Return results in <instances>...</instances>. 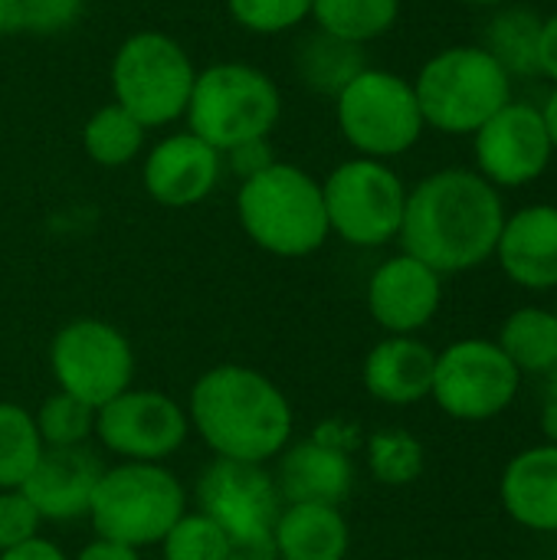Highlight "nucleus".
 <instances>
[{"instance_id": "f257e3e1", "label": "nucleus", "mask_w": 557, "mask_h": 560, "mask_svg": "<svg viewBox=\"0 0 557 560\" xmlns=\"http://www.w3.org/2000/svg\"><path fill=\"white\" fill-rule=\"evenodd\" d=\"M506 223L499 187L479 171L446 167L407 190L401 246L440 276H456L496 256Z\"/></svg>"}, {"instance_id": "f03ea898", "label": "nucleus", "mask_w": 557, "mask_h": 560, "mask_svg": "<svg viewBox=\"0 0 557 560\" xmlns=\"http://www.w3.org/2000/svg\"><path fill=\"white\" fill-rule=\"evenodd\" d=\"M190 430L213 459L266 466L292 443L295 413L282 387L256 368L217 364L204 371L187 400Z\"/></svg>"}, {"instance_id": "7ed1b4c3", "label": "nucleus", "mask_w": 557, "mask_h": 560, "mask_svg": "<svg viewBox=\"0 0 557 560\" xmlns=\"http://www.w3.org/2000/svg\"><path fill=\"white\" fill-rule=\"evenodd\" d=\"M236 217L243 233L269 256L302 259L332 236L322 184L295 164H269L240 184Z\"/></svg>"}, {"instance_id": "20e7f679", "label": "nucleus", "mask_w": 557, "mask_h": 560, "mask_svg": "<svg viewBox=\"0 0 557 560\" xmlns=\"http://www.w3.org/2000/svg\"><path fill=\"white\" fill-rule=\"evenodd\" d=\"M187 512V489L164 463H115L105 466L92 502L89 525L95 538L154 548Z\"/></svg>"}, {"instance_id": "39448f33", "label": "nucleus", "mask_w": 557, "mask_h": 560, "mask_svg": "<svg viewBox=\"0 0 557 560\" xmlns=\"http://www.w3.org/2000/svg\"><path fill=\"white\" fill-rule=\"evenodd\" d=\"M414 92L423 125L443 135H476L512 102V75L483 46H450L423 62Z\"/></svg>"}, {"instance_id": "423d86ee", "label": "nucleus", "mask_w": 557, "mask_h": 560, "mask_svg": "<svg viewBox=\"0 0 557 560\" xmlns=\"http://www.w3.org/2000/svg\"><path fill=\"white\" fill-rule=\"evenodd\" d=\"M187 125L220 154L250 138H269L282 115L279 85L256 66L246 62H217L197 72Z\"/></svg>"}, {"instance_id": "0eeeda50", "label": "nucleus", "mask_w": 557, "mask_h": 560, "mask_svg": "<svg viewBox=\"0 0 557 560\" xmlns=\"http://www.w3.org/2000/svg\"><path fill=\"white\" fill-rule=\"evenodd\" d=\"M197 69L187 49L167 33L128 36L112 59L115 102L144 128H161L187 112Z\"/></svg>"}, {"instance_id": "6e6552de", "label": "nucleus", "mask_w": 557, "mask_h": 560, "mask_svg": "<svg viewBox=\"0 0 557 560\" xmlns=\"http://www.w3.org/2000/svg\"><path fill=\"white\" fill-rule=\"evenodd\" d=\"M335 118L345 141L374 161L410 151L423 135L414 82L371 66L335 95Z\"/></svg>"}, {"instance_id": "1a4fd4ad", "label": "nucleus", "mask_w": 557, "mask_h": 560, "mask_svg": "<svg viewBox=\"0 0 557 560\" xmlns=\"http://www.w3.org/2000/svg\"><path fill=\"white\" fill-rule=\"evenodd\" d=\"M328 230L351 246L374 249L401 236L407 187L384 161L351 158L322 180Z\"/></svg>"}, {"instance_id": "9d476101", "label": "nucleus", "mask_w": 557, "mask_h": 560, "mask_svg": "<svg viewBox=\"0 0 557 560\" xmlns=\"http://www.w3.org/2000/svg\"><path fill=\"white\" fill-rule=\"evenodd\" d=\"M279 502L266 466L213 459L197 479V512L210 515L227 532L233 560H276L272 525Z\"/></svg>"}, {"instance_id": "9b49d317", "label": "nucleus", "mask_w": 557, "mask_h": 560, "mask_svg": "<svg viewBox=\"0 0 557 560\" xmlns=\"http://www.w3.org/2000/svg\"><path fill=\"white\" fill-rule=\"evenodd\" d=\"M519 387V368L489 338H463L437 351L430 397L460 423L496 420L515 404Z\"/></svg>"}, {"instance_id": "f8f14e48", "label": "nucleus", "mask_w": 557, "mask_h": 560, "mask_svg": "<svg viewBox=\"0 0 557 560\" xmlns=\"http://www.w3.org/2000/svg\"><path fill=\"white\" fill-rule=\"evenodd\" d=\"M49 371L56 390L98 410L131 387L135 348L125 331L102 318H72L49 345Z\"/></svg>"}, {"instance_id": "ddd939ff", "label": "nucleus", "mask_w": 557, "mask_h": 560, "mask_svg": "<svg viewBox=\"0 0 557 560\" xmlns=\"http://www.w3.org/2000/svg\"><path fill=\"white\" fill-rule=\"evenodd\" d=\"M187 433L184 404L161 390L128 387L95 410V440L118 463H167Z\"/></svg>"}, {"instance_id": "4468645a", "label": "nucleus", "mask_w": 557, "mask_h": 560, "mask_svg": "<svg viewBox=\"0 0 557 560\" xmlns=\"http://www.w3.org/2000/svg\"><path fill=\"white\" fill-rule=\"evenodd\" d=\"M476 167L492 187H525L538 180L555 154L542 108L509 102L476 135Z\"/></svg>"}, {"instance_id": "2eb2a0df", "label": "nucleus", "mask_w": 557, "mask_h": 560, "mask_svg": "<svg viewBox=\"0 0 557 560\" xmlns=\"http://www.w3.org/2000/svg\"><path fill=\"white\" fill-rule=\"evenodd\" d=\"M443 302V276L401 253L384 259L368 282V312L387 335L423 331Z\"/></svg>"}, {"instance_id": "dca6fc26", "label": "nucleus", "mask_w": 557, "mask_h": 560, "mask_svg": "<svg viewBox=\"0 0 557 560\" xmlns=\"http://www.w3.org/2000/svg\"><path fill=\"white\" fill-rule=\"evenodd\" d=\"M220 174H223V154L210 148L204 138H197L194 131L161 138L148 151L141 167L148 197L171 210H184L207 200L220 184Z\"/></svg>"}, {"instance_id": "f3484780", "label": "nucleus", "mask_w": 557, "mask_h": 560, "mask_svg": "<svg viewBox=\"0 0 557 560\" xmlns=\"http://www.w3.org/2000/svg\"><path fill=\"white\" fill-rule=\"evenodd\" d=\"M272 482L286 505H335V509H341V502L355 489V463L345 446L315 433L312 440L289 443L279 453Z\"/></svg>"}, {"instance_id": "a211bd4d", "label": "nucleus", "mask_w": 557, "mask_h": 560, "mask_svg": "<svg viewBox=\"0 0 557 560\" xmlns=\"http://www.w3.org/2000/svg\"><path fill=\"white\" fill-rule=\"evenodd\" d=\"M102 463L89 446L72 450H46L30 479L20 486L33 502L43 522H79L89 515V502L95 482L102 476Z\"/></svg>"}, {"instance_id": "6ab92c4d", "label": "nucleus", "mask_w": 557, "mask_h": 560, "mask_svg": "<svg viewBox=\"0 0 557 560\" xmlns=\"http://www.w3.org/2000/svg\"><path fill=\"white\" fill-rule=\"evenodd\" d=\"M496 259L509 282L529 292L557 289V207L532 203L506 217Z\"/></svg>"}, {"instance_id": "aec40b11", "label": "nucleus", "mask_w": 557, "mask_h": 560, "mask_svg": "<svg viewBox=\"0 0 557 560\" xmlns=\"http://www.w3.org/2000/svg\"><path fill=\"white\" fill-rule=\"evenodd\" d=\"M433 368L437 351L427 341L417 335H387L368 351L361 381L374 400L387 407H414L430 397Z\"/></svg>"}, {"instance_id": "412c9836", "label": "nucleus", "mask_w": 557, "mask_h": 560, "mask_svg": "<svg viewBox=\"0 0 557 560\" xmlns=\"http://www.w3.org/2000/svg\"><path fill=\"white\" fill-rule=\"evenodd\" d=\"M506 515L535 535H557V446L538 443L509 459L499 482Z\"/></svg>"}, {"instance_id": "4be33fe9", "label": "nucleus", "mask_w": 557, "mask_h": 560, "mask_svg": "<svg viewBox=\"0 0 557 560\" xmlns=\"http://www.w3.org/2000/svg\"><path fill=\"white\" fill-rule=\"evenodd\" d=\"M276 560H345L351 528L335 505H286L272 525Z\"/></svg>"}, {"instance_id": "5701e85b", "label": "nucleus", "mask_w": 557, "mask_h": 560, "mask_svg": "<svg viewBox=\"0 0 557 560\" xmlns=\"http://www.w3.org/2000/svg\"><path fill=\"white\" fill-rule=\"evenodd\" d=\"M364 69H368V59L358 43L338 39L322 30L305 36L295 49V72H299L302 85H309L312 92L332 95V98Z\"/></svg>"}, {"instance_id": "b1692460", "label": "nucleus", "mask_w": 557, "mask_h": 560, "mask_svg": "<svg viewBox=\"0 0 557 560\" xmlns=\"http://www.w3.org/2000/svg\"><path fill=\"white\" fill-rule=\"evenodd\" d=\"M496 345L519 368V374L545 377L557 364V315L538 305L515 308L502 322Z\"/></svg>"}, {"instance_id": "393cba45", "label": "nucleus", "mask_w": 557, "mask_h": 560, "mask_svg": "<svg viewBox=\"0 0 557 560\" xmlns=\"http://www.w3.org/2000/svg\"><path fill=\"white\" fill-rule=\"evenodd\" d=\"M538 33L542 16L529 7H506L486 26L483 49L515 79L538 72Z\"/></svg>"}, {"instance_id": "a878e982", "label": "nucleus", "mask_w": 557, "mask_h": 560, "mask_svg": "<svg viewBox=\"0 0 557 560\" xmlns=\"http://www.w3.org/2000/svg\"><path fill=\"white\" fill-rule=\"evenodd\" d=\"M144 125L135 121L118 102H108L82 125V148L98 167H125L144 148Z\"/></svg>"}, {"instance_id": "bb28decb", "label": "nucleus", "mask_w": 557, "mask_h": 560, "mask_svg": "<svg viewBox=\"0 0 557 560\" xmlns=\"http://www.w3.org/2000/svg\"><path fill=\"white\" fill-rule=\"evenodd\" d=\"M401 13V0H312V16L322 33L348 43H371L384 36Z\"/></svg>"}, {"instance_id": "cd10ccee", "label": "nucleus", "mask_w": 557, "mask_h": 560, "mask_svg": "<svg viewBox=\"0 0 557 560\" xmlns=\"http://www.w3.org/2000/svg\"><path fill=\"white\" fill-rule=\"evenodd\" d=\"M43 453L46 446L39 440L33 413L20 404L0 400V492L20 489Z\"/></svg>"}, {"instance_id": "c85d7f7f", "label": "nucleus", "mask_w": 557, "mask_h": 560, "mask_svg": "<svg viewBox=\"0 0 557 560\" xmlns=\"http://www.w3.org/2000/svg\"><path fill=\"white\" fill-rule=\"evenodd\" d=\"M423 443L407 430H378L368 440V469L387 489L414 486L423 472Z\"/></svg>"}, {"instance_id": "c756f323", "label": "nucleus", "mask_w": 557, "mask_h": 560, "mask_svg": "<svg viewBox=\"0 0 557 560\" xmlns=\"http://www.w3.org/2000/svg\"><path fill=\"white\" fill-rule=\"evenodd\" d=\"M39 440L46 450H72L85 446L95 436V407L76 400L72 394H49L33 413Z\"/></svg>"}, {"instance_id": "7c9ffc66", "label": "nucleus", "mask_w": 557, "mask_h": 560, "mask_svg": "<svg viewBox=\"0 0 557 560\" xmlns=\"http://www.w3.org/2000/svg\"><path fill=\"white\" fill-rule=\"evenodd\" d=\"M164 560H233L227 532L204 512H184L161 541Z\"/></svg>"}, {"instance_id": "2f4dec72", "label": "nucleus", "mask_w": 557, "mask_h": 560, "mask_svg": "<svg viewBox=\"0 0 557 560\" xmlns=\"http://www.w3.org/2000/svg\"><path fill=\"white\" fill-rule=\"evenodd\" d=\"M227 10L243 30L276 36L312 16V0H227Z\"/></svg>"}, {"instance_id": "473e14b6", "label": "nucleus", "mask_w": 557, "mask_h": 560, "mask_svg": "<svg viewBox=\"0 0 557 560\" xmlns=\"http://www.w3.org/2000/svg\"><path fill=\"white\" fill-rule=\"evenodd\" d=\"M39 512L23 495V489H3L0 492V551H10L30 538L39 535Z\"/></svg>"}, {"instance_id": "72a5a7b5", "label": "nucleus", "mask_w": 557, "mask_h": 560, "mask_svg": "<svg viewBox=\"0 0 557 560\" xmlns=\"http://www.w3.org/2000/svg\"><path fill=\"white\" fill-rule=\"evenodd\" d=\"M82 10H85V0H23L20 30L39 33V36L66 33L76 26Z\"/></svg>"}, {"instance_id": "f704fd0d", "label": "nucleus", "mask_w": 557, "mask_h": 560, "mask_svg": "<svg viewBox=\"0 0 557 560\" xmlns=\"http://www.w3.org/2000/svg\"><path fill=\"white\" fill-rule=\"evenodd\" d=\"M223 164H227L240 180H250V177H256L259 171H266L269 164H276L272 144H269V138L240 141V144H233L230 151H223Z\"/></svg>"}, {"instance_id": "c9c22d12", "label": "nucleus", "mask_w": 557, "mask_h": 560, "mask_svg": "<svg viewBox=\"0 0 557 560\" xmlns=\"http://www.w3.org/2000/svg\"><path fill=\"white\" fill-rule=\"evenodd\" d=\"M0 560H69V558H66V551H62L56 541H49V538L36 535V538H30V541L16 545V548H10V551H0Z\"/></svg>"}, {"instance_id": "e433bc0d", "label": "nucleus", "mask_w": 557, "mask_h": 560, "mask_svg": "<svg viewBox=\"0 0 557 560\" xmlns=\"http://www.w3.org/2000/svg\"><path fill=\"white\" fill-rule=\"evenodd\" d=\"M538 72L548 75L557 85V13L548 20H542V33H538Z\"/></svg>"}, {"instance_id": "4c0bfd02", "label": "nucleus", "mask_w": 557, "mask_h": 560, "mask_svg": "<svg viewBox=\"0 0 557 560\" xmlns=\"http://www.w3.org/2000/svg\"><path fill=\"white\" fill-rule=\"evenodd\" d=\"M72 560H141L135 548L108 541V538H92Z\"/></svg>"}, {"instance_id": "58836bf2", "label": "nucleus", "mask_w": 557, "mask_h": 560, "mask_svg": "<svg viewBox=\"0 0 557 560\" xmlns=\"http://www.w3.org/2000/svg\"><path fill=\"white\" fill-rule=\"evenodd\" d=\"M538 427H542V436H545V443L557 446V400H552V397H545V404H542Z\"/></svg>"}, {"instance_id": "ea45409f", "label": "nucleus", "mask_w": 557, "mask_h": 560, "mask_svg": "<svg viewBox=\"0 0 557 560\" xmlns=\"http://www.w3.org/2000/svg\"><path fill=\"white\" fill-rule=\"evenodd\" d=\"M20 10H23V0H0V33L20 30Z\"/></svg>"}, {"instance_id": "a19ab883", "label": "nucleus", "mask_w": 557, "mask_h": 560, "mask_svg": "<svg viewBox=\"0 0 557 560\" xmlns=\"http://www.w3.org/2000/svg\"><path fill=\"white\" fill-rule=\"evenodd\" d=\"M542 118H545L548 138H552V144H555V151H557V85H555V92L548 95L545 108H542Z\"/></svg>"}, {"instance_id": "79ce46f5", "label": "nucleus", "mask_w": 557, "mask_h": 560, "mask_svg": "<svg viewBox=\"0 0 557 560\" xmlns=\"http://www.w3.org/2000/svg\"><path fill=\"white\" fill-rule=\"evenodd\" d=\"M545 397H552V400H557V364L545 374Z\"/></svg>"}, {"instance_id": "37998d69", "label": "nucleus", "mask_w": 557, "mask_h": 560, "mask_svg": "<svg viewBox=\"0 0 557 560\" xmlns=\"http://www.w3.org/2000/svg\"><path fill=\"white\" fill-rule=\"evenodd\" d=\"M463 3H476V7H496V3H506V0H463Z\"/></svg>"}, {"instance_id": "c03bdc74", "label": "nucleus", "mask_w": 557, "mask_h": 560, "mask_svg": "<svg viewBox=\"0 0 557 560\" xmlns=\"http://www.w3.org/2000/svg\"><path fill=\"white\" fill-rule=\"evenodd\" d=\"M555 315H557V305H555Z\"/></svg>"}]
</instances>
